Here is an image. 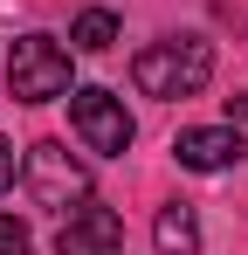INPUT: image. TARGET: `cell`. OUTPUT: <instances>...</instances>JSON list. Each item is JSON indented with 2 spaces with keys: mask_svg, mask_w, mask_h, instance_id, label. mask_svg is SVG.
Wrapping results in <instances>:
<instances>
[{
  "mask_svg": "<svg viewBox=\"0 0 248 255\" xmlns=\"http://www.w3.org/2000/svg\"><path fill=\"white\" fill-rule=\"evenodd\" d=\"M118 255H124V249H118Z\"/></svg>",
  "mask_w": 248,
  "mask_h": 255,
  "instance_id": "obj_12",
  "label": "cell"
},
{
  "mask_svg": "<svg viewBox=\"0 0 248 255\" xmlns=\"http://www.w3.org/2000/svg\"><path fill=\"white\" fill-rule=\"evenodd\" d=\"M207 76H214V48L200 35H165V42H145L131 55V83L159 104H179V97H200Z\"/></svg>",
  "mask_w": 248,
  "mask_h": 255,
  "instance_id": "obj_1",
  "label": "cell"
},
{
  "mask_svg": "<svg viewBox=\"0 0 248 255\" xmlns=\"http://www.w3.org/2000/svg\"><path fill=\"white\" fill-rule=\"evenodd\" d=\"M0 255H28V221L0 214Z\"/></svg>",
  "mask_w": 248,
  "mask_h": 255,
  "instance_id": "obj_9",
  "label": "cell"
},
{
  "mask_svg": "<svg viewBox=\"0 0 248 255\" xmlns=\"http://www.w3.org/2000/svg\"><path fill=\"white\" fill-rule=\"evenodd\" d=\"M124 249V221L111 207H90L83 200L69 221H62V235H55V255H118Z\"/></svg>",
  "mask_w": 248,
  "mask_h": 255,
  "instance_id": "obj_6",
  "label": "cell"
},
{
  "mask_svg": "<svg viewBox=\"0 0 248 255\" xmlns=\"http://www.w3.org/2000/svg\"><path fill=\"white\" fill-rule=\"evenodd\" d=\"M69 42H76L83 55H104V48L118 42V14H111V7H90V14H76V28H69Z\"/></svg>",
  "mask_w": 248,
  "mask_h": 255,
  "instance_id": "obj_8",
  "label": "cell"
},
{
  "mask_svg": "<svg viewBox=\"0 0 248 255\" xmlns=\"http://www.w3.org/2000/svg\"><path fill=\"white\" fill-rule=\"evenodd\" d=\"M69 125H76V138L90 152H104V159L131 152V138H138L124 97H111V90H69Z\"/></svg>",
  "mask_w": 248,
  "mask_h": 255,
  "instance_id": "obj_4",
  "label": "cell"
},
{
  "mask_svg": "<svg viewBox=\"0 0 248 255\" xmlns=\"http://www.w3.org/2000/svg\"><path fill=\"white\" fill-rule=\"evenodd\" d=\"M228 125H248V97H228Z\"/></svg>",
  "mask_w": 248,
  "mask_h": 255,
  "instance_id": "obj_11",
  "label": "cell"
},
{
  "mask_svg": "<svg viewBox=\"0 0 248 255\" xmlns=\"http://www.w3.org/2000/svg\"><path fill=\"white\" fill-rule=\"evenodd\" d=\"M7 97H21V104L69 97V48L48 42V35H21L7 48Z\"/></svg>",
  "mask_w": 248,
  "mask_h": 255,
  "instance_id": "obj_2",
  "label": "cell"
},
{
  "mask_svg": "<svg viewBox=\"0 0 248 255\" xmlns=\"http://www.w3.org/2000/svg\"><path fill=\"white\" fill-rule=\"evenodd\" d=\"M152 242H159V255H200V221H193V207H186V200L159 207V221H152Z\"/></svg>",
  "mask_w": 248,
  "mask_h": 255,
  "instance_id": "obj_7",
  "label": "cell"
},
{
  "mask_svg": "<svg viewBox=\"0 0 248 255\" xmlns=\"http://www.w3.org/2000/svg\"><path fill=\"white\" fill-rule=\"evenodd\" d=\"M7 179H14V145L0 138V186H7Z\"/></svg>",
  "mask_w": 248,
  "mask_h": 255,
  "instance_id": "obj_10",
  "label": "cell"
},
{
  "mask_svg": "<svg viewBox=\"0 0 248 255\" xmlns=\"http://www.w3.org/2000/svg\"><path fill=\"white\" fill-rule=\"evenodd\" d=\"M28 193H35V207H48V214H76L83 200H90V166L69 159V145L41 138V145H28Z\"/></svg>",
  "mask_w": 248,
  "mask_h": 255,
  "instance_id": "obj_3",
  "label": "cell"
},
{
  "mask_svg": "<svg viewBox=\"0 0 248 255\" xmlns=\"http://www.w3.org/2000/svg\"><path fill=\"white\" fill-rule=\"evenodd\" d=\"M172 159L186 172H228L248 159V138H242V125H193V131H179Z\"/></svg>",
  "mask_w": 248,
  "mask_h": 255,
  "instance_id": "obj_5",
  "label": "cell"
}]
</instances>
